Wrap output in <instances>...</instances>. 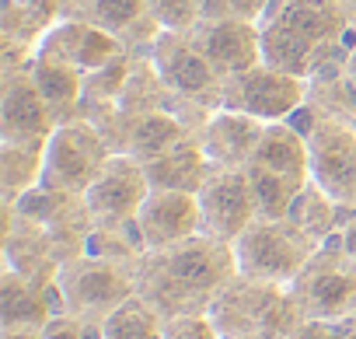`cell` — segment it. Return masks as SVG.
<instances>
[{
	"instance_id": "8992f818",
	"label": "cell",
	"mask_w": 356,
	"mask_h": 339,
	"mask_svg": "<svg viewBox=\"0 0 356 339\" xmlns=\"http://www.w3.org/2000/svg\"><path fill=\"white\" fill-rule=\"evenodd\" d=\"M56 280H60L67 311L91 322H105L119 304H126L136 294V269L91 255V252L63 262Z\"/></svg>"
},
{
	"instance_id": "5bb4252c",
	"label": "cell",
	"mask_w": 356,
	"mask_h": 339,
	"mask_svg": "<svg viewBox=\"0 0 356 339\" xmlns=\"http://www.w3.org/2000/svg\"><path fill=\"white\" fill-rule=\"evenodd\" d=\"M136 231L147 252L171 249L203 231L200 196L196 193H175V189H150L136 214Z\"/></svg>"
},
{
	"instance_id": "83f0119b",
	"label": "cell",
	"mask_w": 356,
	"mask_h": 339,
	"mask_svg": "<svg viewBox=\"0 0 356 339\" xmlns=\"http://www.w3.org/2000/svg\"><path fill=\"white\" fill-rule=\"evenodd\" d=\"M248 186H252V200H255V214L262 221H283L297 200V193L304 189V182L290 179V175H276L266 168L248 164Z\"/></svg>"
},
{
	"instance_id": "2e32d148",
	"label": "cell",
	"mask_w": 356,
	"mask_h": 339,
	"mask_svg": "<svg viewBox=\"0 0 356 339\" xmlns=\"http://www.w3.org/2000/svg\"><path fill=\"white\" fill-rule=\"evenodd\" d=\"M262 129H266V123H259L248 112L217 109L203 123L200 143H203L213 168H248L255 157V147L262 140Z\"/></svg>"
},
{
	"instance_id": "d590c367",
	"label": "cell",
	"mask_w": 356,
	"mask_h": 339,
	"mask_svg": "<svg viewBox=\"0 0 356 339\" xmlns=\"http://www.w3.org/2000/svg\"><path fill=\"white\" fill-rule=\"evenodd\" d=\"M342 249H346V255H349V262L356 266V217L342 228Z\"/></svg>"
},
{
	"instance_id": "ac0fdd59",
	"label": "cell",
	"mask_w": 356,
	"mask_h": 339,
	"mask_svg": "<svg viewBox=\"0 0 356 339\" xmlns=\"http://www.w3.org/2000/svg\"><path fill=\"white\" fill-rule=\"evenodd\" d=\"M356 42V29L353 36L332 53L325 56L314 74L307 77V105H314L321 116L328 119H339V123H349L356 126V84L349 77V46Z\"/></svg>"
},
{
	"instance_id": "603a6c76",
	"label": "cell",
	"mask_w": 356,
	"mask_h": 339,
	"mask_svg": "<svg viewBox=\"0 0 356 339\" xmlns=\"http://www.w3.org/2000/svg\"><path fill=\"white\" fill-rule=\"evenodd\" d=\"M339 46H342V42H339ZM339 46L321 49V46H314L311 39L290 32V29L280 25V22H266V25H262V63H269L273 70H283V74H290V77H304V81H307V77L314 74V67H318L325 56H332Z\"/></svg>"
},
{
	"instance_id": "9c48e42d",
	"label": "cell",
	"mask_w": 356,
	"mask_h": 339,
	"mask_svg": "<svg viewBox=\"0 0 356 339\" xmlns=\"http://www.w3.org/2000/svg\"><path fill=\"white\" fill-rule=\"evenodd\" d=\"M147 196H150V179L143 161H136L133 154H112L102 175L84 193V203L95 228H122L136 221Z\"/></svg>"
},
{
	"instance_id": "7c38bea8",
	"label": "cell",
	"mask_w": 356,
	"mask_h": 339,
	"mask_svg": "<svg viewBox=\"0 0 356 339\" xmlns=\"http://www.w3.org/2000/svg\"><path fill=\"white\" fill-rule=\"evenodd\" d=\"M56 116L39 95L29 67L25 70H4V88H0V143L18 147H46Z\"/></svg>"
},
{
	"instance_id": "277c9868",
	"label": "cell",
	"mask_w": 356,
	"mask_h": 339,
	"mask_svg": "<svg viewBox=\"0 0 356 339\" xmlns=\"http://www.w3.org/2000/svg\"><path fill=\"white\" fill-rule=\"evenodd\" d=\"M108 157H112V147L91 119L81 116V119L60 123L42 150V186L67 196H84L91 182L102 175Z\"/></svg>"
},
{
	"instance_id": "4dcf8cb0",
	"label": "cell",
	"mask_w": 356,
	"mask_h": 339,
	"mask_svg": "<svg viewBox=\"0 0 356 339\" xmlns=\"http://www.w3.org/2000/svg\"><path fill=\"white\" fill-rule=\"evenodd\" d=\"M164 32H193L203 22V0H147Z\"/></svg>"
},
{
	"instance_id": "f546056e",
	"label": "cell",
	"mask_w": 356,
	"mask_h": 339,
	"mask_svg": "<svg viewBox=\"0 0 356 339\" xmlns=\"http://www.w3.org/2000/svg\"><path fill=\"white\" fill-rule=\"evenodd\" d=\"M143 18H150L147 0H91L84 22H95L98 29L112 32V36L122 42Z\"/></svg>"
},
{
	"instance_id": "30bf717a",
	"label": "cell",
	"mask_w": 356,
	"mask_h": 339,
	"mask_svg": "<svg viewBox=\"0 0 356 339\" xmlns=\"http://www.w3.org/2000/svg\"><path fill=\"white\" fill-rule=\"evenodd\" d=\"M311 182H318L339 203L356 207V126L328 119L318 112L307 129Z\"/></svg>"
},
{
	"instance_id": "9a60e30c",
	"label": "cell",
	"mask_w": 356,
	"mask_h": 339,
	"mask_svg": "<svg viewBox=\"0 0 356 339\" xmlns=\"http://www.w3.org/2000/svg\"><path fill=\"white\" fill-rule=\"evenodd\" d=\"M189 36L224 81L262 63V25L241 18H217V22H200Z\"/></svg>"
},
{
	"instance_id": "1f68e13d",
	"label": "cell",
	"mask_w": 356,
	"mask_h": 339,
	"mask_svg": "<svg viewBox=\"0 0 356 339\" xmlns=\"http://www.w3.org/2000/svg\"><path fill=\"white\" fill-rule=\"evenodd\" d=\"M42 339H102V322L63 311L49 318V325L42 329Z\"/></svg>"
},
{
	"instance_id": "d4e9b609",
	"label": "cell",
	"mask_w": 356,
	"mask_h": 339,
	"mask_svg": "<svg viewBox=\"0 0 356 339\" xmlns=\"http://www.w3.org/2000/svg\"><path fill=\"white\" fill-rule=\"evenodd\" d=\"M29 74H32L39 95L46 98V105L53 109L56 123L81 119V95H84V74L81 70L56 63V60H46V56H35Z\"/></svg>"
},
{
	"instance_id": "7402d4cb",
	"label": "cell",
	"mask_w": 356,
	"mask_h": 339,
	"mask_svg": "<svg viewBox=\"0 0 356 339\" xmlns=\"http://www.w3.org/2000/svg\"><path fill=\"white\" fill-rule=\"evenodd\" d=\"M252 164L266 168V172H276V175H290L297 182H307L311 179L307 136L300 129H293L290 123H266Z\"/></svg>"
},
{
	"instance_id": "cb8c5ba5",
	"label": "cell",
	"mask_w": 356,
	"mask_h": 339,
	"mask_svg": "<svg viewBox=\"0 0 356 339\" xmlns=\"http://www.w3.org/2000/svg\"><path fill=\"white\" fill-rule=\"evenodd\" d=\"M196 133H200V129H193L182 116H175L171 109L147 112V116H136V119H133L126 154H133L136 161L147 164V161L164 157L168 150H175L178 143H186V140L196 136Z\"/></svg>"
},
{
	"instance_id": "ffe728a7",
	"label": "cell",
	"mask_w": 356,
	"mask_h": 339,
	"mask_svg": "<svg viewBox=\"0 0 356 339\" xmlns=\"http://www.w3.org/2000/svg\"><path fill=\"white\" fill-rule=\"evenodd\" d=\"M147 179L150 189H175V193H200L213 172V164L200 143V133L189 136L186 143H178L157 161H147Z\"/></svg>"
},
{
	"instance_id": "484cf974",
	"label": "cell",
	"mask_w": 356,
	"mask_h": 339,
	"mask_svg": "<svg viewBox=\"0 0 356 339\" xmlns=\"http://www.w3.org/2000/svg\"><path fill=\"white\" fill-rule=\"evenodd\" d=\"M42 150L46 147L0 143V193H4V207L18 203L29 189L42 182Z\"/></svg>"
},
{
	"instance_id": "d6986e66",
	"label": "cell",
	"mask_w": 356,
	"mask_h": 339,
	"mask_svg": "<svg viewBox=\"0 0 356 339\" xmlns=\"http://www.w3.org/2000/svg\"><path fill=\"white\" fill-rule=\"evenodd\" d=\"M49 318H53L49 283L39 287L18 269L4 266V276H0V332H18V329L42 332Z\"/></svg>"
},
{
	"instance_id": "6da1fadb",
	"label": "cell",
	"mask_w": 356,
	"mask_h": 339,
	"mask_svg": "<svg viewBox=\"0 0 356 339\" xmlns=\"http://www.w3.org/2000/svg\"><path fill=\"white\" fill-rule=\"evenodd\" d=\"M238 276L234 245L213 235H193L161 252H147L136 262V294L161 311V318L200 315L217 290Z\"/></svg>"
},
{
	"instance_id": "836d02e7",
	"label": "cell",
	"mask_w": 356,
	"mask_h": 339,
	"mask_svg": "<svg viewBox=\"0 0 356 339\" xmlns=\"http://www.w3.org/2000/svg\"><path fill=\"white\" fill-rule=\"evenodd\" d=\"M231 4V18L252 22V25H266L273 18V11L280 8V0H227Z\"/></svg>"
},
{
	"instance_id": "f35d334b",
	"label": "cell",
	"mask_w": 356,
	"mask_h": 339,
	"mask_svg": "<svg viewBox=\"0 0 356 339\" xmlns=\"http://www.w3.org/2000/svg\"><path fill=\"white\" fill-rule=\"evenodd\" d=\"M346 325H349V329H346V339H356V315L346 318Z\"/></svg>"
},
{
	"instance_id": "52a82bcc",
	"label": "cell",
	"mask_w": 356,
	"mask_h": 339,
	"mask_svg": "<svg viewBox=\"0 0 356 339\" xmlns=\"http://www.w3.org/2000/svg\"><path fill=\"white\" fill-rule=\"evenodd\" d=\"M150 60L178 102H193L207 112L224 109V77L210 67L189 32H161Z\"/></svg>"
},
{
	"instance_id": "ab89813d",
	"label": "cell",
	"mask_w": 356,
	"mask_h": 339,
	"mask_svg": "<svg viewBox=\"0 0 356 339\" xmlns=\"http://www.w3.org/2000/svg\"><path fill=\"white\" fill-rule=\"evenodd\" d=\"M342 4H346V8L353 11V18H356V0H342Z\"/></svg>"
},
{
	"instance_id": "7a4b0ae2",
	"label": "cell",
	"mask_w": 356,
	"mask_h": 339,
	"mask_svg": "<svg viewBox=\"0 0 356 339\" xmlns=\"http://www.w3.org/2000/svg\"><path fill=\"white\" fill-rule=\"evenodd\" d=\"M220 339H293L307 322L290 287L266 283L238 273L227 280L207 308Z\"/></svg>"
},
{
	"instance_id": "44dd1931",
	"label": "cell",
	"mask_w": 356,
	"mask_h": 339,
	"mask_svg": "<svg viewBox=\"0 0 356 339\" xmlns=\"http://www.w3.org/2000/svg\"><path fill=\"white\" fill-rule=\"evenodd\" d=\"M356 217V207H349V203H339L335 196H328L318 182H304V189L297 193V200H293V207H290V214H286V221L300 231V235H307L314 245H321V242H328L332 235H339L349 221Z\"/></svg>"
},
{
	"instance_id": "e0dca14e",
	"label": "cell",
	"mask_w": 356,
	"mask_h": 339,
	"mask_svg": "<svg viewBox=\"0 0 356 339\" xmlns=\"http://www.w3.org/2000/svg\"><path fill=\"white\" fill-rule=\"evenodd\" d=\"M269 22L286 25L290 32L311 39L321 49L346 42L356 29V18L342 0H280Z\"/></svg>"
},
{
	"instance_id": "e575fe53",
	"label": "cell",
	"mask_w": 356,
	"mask_h": 339,
	"mask_svg": "<svg viewBox=\"0 0 356 339\" xmlns=\"http://www.w3.org/2000/svg\"><path fill=\"white\" fill-rule=\"evenodd\" d=\"M346 322H325V318H307L293 339H346Z\"/></svg>"
},
{
	"instance_id": "74e56055",
	"label": "cell",
	"mask_w": 356,
	"mask_h": 339,
	"mask_svg": "<svg viewBox=\"0 0 356 339\" xmlns=\"http://www.w3.org/2000/svg\"><path fill=\"white\" fill-rule=\"evenodd\" d=\"M346 63H349V77H353V84H356V42L349 46V60H346Z\"/></svg>"
},
{
	"instance_id": "d6a6232c",
	"label": "cell",
	"mask_w": 356,
	"mask_h": 339,
	"mask_svg": "<svg viewBox=\"0 0 356 339\" xmlns=\"http://www.w3.org/2000/svg\"><path fill=\"white\" fill-rule=\"evenodd\" d=\"M164 339H220L217 325L210 322L207 311L200 315H175L164 318Z\"/></svg>"
},
{
	"instance_id": "4fadbf2b",
	"label": "cell",
	"mask_w": 356,
	"mask_h": 339,
	"mask_svg": "<svg viewBox=\"0 0 356 339\" xmlns=\"http://www.w3.org/2000/svg\"><path fill=\"white\" fill-rule=\"evenodd\" d=\"M122 42L98 29L95 22H84V18H60L53 22L39 46H35V56H46V60H56V63H67L81 74H91L105 63H112L115 56H122Z\"/></svg>"
},
{
	"instance_id": "ba28073f",
	"label": "cell",
	"mask_w": 356,
	"mask_h": 339,
	"mask_svg": "<svg viewBox=\"0 0 356 339\" xmlns=\"http://www.w3.org/2000/svg\"><path fill=\"white\" fill-rule=\"evenodd\" d=\"M307 102V81L255 63L252 70L224 81V109L255 116L259 123H286Z\"/></svg>"
},
{
	"instance_id": "3957f363",
	"label": "cell",
	"mask_w": 356,
	"mask_h": 339,
	"mask_svg": "<svg viewBox=\"0 0 356 339\" xmlns=\"http://www.w3.org/2000/svg\"><path fill=\"white\" fill-rule=\"evenodd\" d=\"M290 294L304 318L346 322L356 315V266L342 249V231L314 249L311 262L290 283Z\"/></svg>"
},
{
	"instance_id": "5b68a950",
	"label": "cell",
	"mask_w": 356,
	"mask_h": 339,
	"mask_svg": "<svg viewBox=\"0 0 356 339\" xmlns=\"http://www.w3.org/2000/svg\"><path fill=\"white\" fill-rule=\"evenodd\" d=\"M314 249L318 245L307 235H300L286 217L283 221H262L259 217L234 242V259H238V273L266 280V283L290 287L300 276V269L311 262Z\"/></svg>"
},
{
	"instance_id": "8fae6325",
	"label": "cell",
	"mask_w": 356,
	"mask_h": 339,
	"mask_svg": "<svg viewBox=\"0 0 356 339\" xmlns=\"http://www.w3.org/2000/svg\"><path fill=\"white\" fill-rule=\"evenodd\" d=\"M196 196H200L203 235H213L227 245H234L245 235V228L259 221L245 168H213L207 186Z\"/></svg>"
},
{
	"instance_id": "f1b7e54d",
	"label": "cell",
	"mask_w": 356,
	"mask_h": 339,
	"mask_svg": "<svg viewBox=\"0 0 356 339\" xmlns=\"http://www.w3.org/2000/svg\"><path fill=\"white\" fill-rule=\"evenodd\" d=\"M102 339H164V318L140 294H133L102 322Z\"/></svg>"
},
{
	"instance_id": "4316f807",
	"label": "cell",
	"mask_w": 356,
	"mask_h": 339,
	"mask_svg": "<svg viewBox=\"0 0 356 339\" xmlns=\"http://www.w3.org/2000/svg\"><path fill=\"white\" fill-rule=\"evenodd\" d=\"M129 77V53L115 56L112 63L84 74V95H81V116L84 119H98L105 112H112L119 105V95L126 88Z\"/></svg>"
},
{
	"instance_id": "8d00e7d4",
	"label": "cell",
	"mask_w": 356,
	"mask_h": 339,
	"mask_svg": "<svg viewBox=\"0 0 356 339\" xmlns=\"http://www.w3.org/2000/svg\"><path fill=\"white\" fill-rule=\"evenodd\" d=\"M0 339H42V332H35V329H18V332H0Z\"/></svg>"
}]
</instances>
